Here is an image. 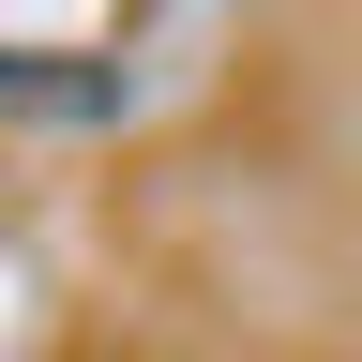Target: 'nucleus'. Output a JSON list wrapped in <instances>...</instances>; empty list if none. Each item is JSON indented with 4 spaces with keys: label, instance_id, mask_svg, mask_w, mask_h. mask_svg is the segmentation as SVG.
Here are the masks:
<instances>
[{
    "label": "nucleus",
    "instance_id": "nucleus-1",
    "mask_svg": "<svg viewBox=\"0 0 362 362\" xmlns=\"http://www.w3.org/2000/svg\"><path fill=\"white\" fill-rule=\"evenodd\" d=\"M0 106H61V121H106L121 76H61V61H0Z\"/></svg>",
    "mask_w": 362,
    "mask_h": 362
}]
</instances>
